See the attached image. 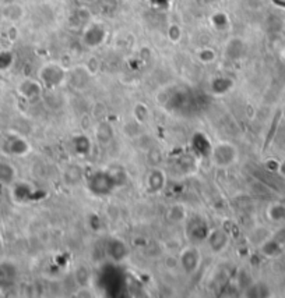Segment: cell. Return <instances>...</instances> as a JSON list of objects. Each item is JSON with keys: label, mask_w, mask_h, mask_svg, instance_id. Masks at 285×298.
<instances>
[{"label": "cell", "mask_w": 285, "mask_h": 298, "mask_svg": "<svg viewBox=\"0 0 285 298\" xmlns=\"http://www.w3.org/2000/svg\"><path fill=\"white\" fill-rule=\"evenodd\" d=\"M18 91L22 96H26L27 99H34L41 95V85L35 83V81H30L27 79L24 81L20 87H18Z\"/></svg>", "instance_id": "obj_11"}, {"label": "cell", "mask_w": 285, "mask_h": 298, "mask_svg": "<svg viewBox=\"0 0 285 298\" xmlns=\"http://www.w3.org/2000/svg\"><path fill=\"white\" fill-rule=\"evenodd\" d=\"M199 58L203 63H211L212 60L216 59V53L211 49H203L200 53H199Z\"/></svg>", "instance_id": "obj_17"}, {"label": "cell", "mask_w": 285, "mask_h": 298, "mask_svg": "<svg viewBox=\"0 0 285 298\" xmlns=\"http://www.w3.org/2000/svg\"><path fill=\"white\" fill-rule=\"evenodd\" d=\"M167 181V176L161 169H154L147 177V187L151 193H159L162 191Z\"/></svg>", "instance_id": "obj_8"}, {"label": "cell", "mask_w": 285, "mask_h": 298, "mask_svg": "<svg viewBox=\"0 0 285 298\" xmlns=\"http://www.w3.org/2000/svg\"><path fill=\"white\" fill-rule=\"evenodd\" d=\"M192 147H193V151L196 152V155L200 157H208L211 155L212 145L208 141L204 134L201 132H196L193 138H192Z\"/></svg>", "instance_id": "obj_6"}, {"label": "cell", "mask_w": 285, "mask_h": 298, "mask_svg": "<svg viewBox=\"0 0 285 298\" xmlns=\"http://www.w3.org/2000/svg\"><path fill=\"white\" fill-rule=\"evenodd\" d=\"M187 231H189L190 238L203 241L207 238V235L210 233V229L207 227V225L203 220L195 219L189 226H187Z\"/></svg>", "instance_id": "obj_9"}, {"label": "cell", "mask_w": 285, "mask_h": 298, "mask_svg": "<svg viewBox=\"0 0 285 298\" xmlns=\"http://www.w3.org/2000/svg\"><path fill=\"white\" fill-rule=\"evenodd\" d=\"M106 254L113 261H122L127 254L126 246L119 240H111L106 246Z\"/></svg>", "instance_id": "obj_10"}, {"label": "cell", "mask_w": 285, "mask_h": 298, "mask_svg": "<svg viewBox=\"0 0 285 298\" xmlns=\"http://www.w3.org/2000/svg\"><path fill=\"white\" fill-rule=\"evenodd\" d=\"M112 137H113V131H112L111 124L102 123V124L97 127V138H98V141L105 144V142L111 141Z\"/></svg>", "instance_id": "obj_16"}, {"label": "cell", "mask_w": 285, "mask_h": 298, "mask_svg": "<svg viewBox=\"0 0 285 298\" xmlns=\"http://www.w3.org/2000/svg\"><path fill=\"white\" fill-rule=\"evenodd\" d=\"M206 240L212 252H221L227 248L228 242H229V234L221 227H217V229L210 230Z\"/></svg>", "instance_id": "obj_5"}, {"label": "cell", "mask_w": 285, "mask_h": 298, "mask_svg": "<svg viewBox=\"0 0 285 298\" xmlns=\"http://www.w3.org/2000/svg\"><path fill=\"white\" fill-rule=\"evenodd\" d=\"M117 187V178L113 173L97 172L88 180V189L95 195H108Z\"/></svg>", "instance_id": "obj_1"}, {"label": "cell", "mask_w": 285, "mask_h": 298, "mask_svg": "<svg viewBox=\"0 0 285 298\" xmlns=\"http://www.w3.org/2000/svg\"><path fill=\"white\" fill-rule=\"evenodd\" d=\"M105 39V30L100 24H92L84 32V43L88 46H98Z\"/></svg>", "instance_id": "obj_7"}, {"label": "cell", "mask_w": 285, "mask_h": 298, "mask_svg": "<svg viewBox=\"0 0 285 298\" xmlns=\"http://www.w3.org/2000/svg\"><path fill=\"white\" fill-rule=\"evenodd\" d=\"M214 163L220 168H227L236 160V151L235 147L228 142H220L216 147H212L211 155H210Z\"/></svg>", "instance_id": "obj_2"}, {"label": "cell", "mask_w": 285, "mask_h": 298, "mask_svg": "<svg viewBox=\"0 0 285 298\" xmlns=\"http://www.w3.org/2000/svg\"><path fill=\"white\" fill-rule=\"evenodd\" d=\"M16 178V170L14 168L6 162H0V183L10 184Z\"/></svg>", "instance_id": "obj_12"}, {"label": "cell", "mask_w": 285, "mask_h": 298, "mask_svg": "<svg viewBox=\"0 0 285 298\" xmlns=\"http://www.w3.org/2000/svg\"><path fill=\"white\" fill-rule=\"evenodd\" d=\"M232 88V81L228 78H216L212 79L211 89L214 94H227Z\"/></svg>", "instance_id": "obj_15"}, {"label": "cell", "mask_w": 285, "mask_h": 298, "mask_svg": "<svg viewBox=\"0 0 285 298\" xmlns=\"http://www.w3.org/2000/svg\"><path fill=\"white\" fill-rule=\"evenodd\" d=\"M80 2H84V3H92L95 0H80Z\"/></svg>", "instance_id": "obj_18"}, {"label": "cell", "mask_w": 285, "mask_h": 298, "mask_svg": "<svg viewBox=\"0 0 285 298\" xmlns=\"http://www.w3.org/2000/svg\"><path fill=\"white\" fill-rule=\"evenodd\" d=\"M41 79L48 87H58L63 83L64 79V70L59 67L58 64H49L46 67L41 70Z\"/></svg>", "instance_id": "obj_4"}, {"label": "cell", "mask_w": 285, "mask_h": 298, "mask_svg": "<svg viewBox=\"0 0 285 298\" xmlns=\"http://www.w3.org/2000/svg\"><path fill=\"white\" fill-rule=\"evenodd\" d=\"M201 254L196 247H187L180 254V266L186 273H193L200 266Z\"/></svg>", "instance_id": "obj_3"}, {"label": "cell", "mask_w": 285, "mask_h": 298, "mask_svg": "<svg viewBox=\"0 0 285 298\" xmlns=\"http://www.w3.org/2000/svg\"><path fill=\"white\" fill-rule=\"evenodd\" d=\"M74 149L80 155H87L91 151V142L85 136H76L73 140Z\"/></svg>", "instance_id": "obj_13"}, {"label": "cell", "mask_w": 285, "mask_h": 298, "mask_svg": "<svg viewBox=\"0 0 285 298\" xmlns=\"http://www.w3.org/2000/svg\"><path fill=\"white\" fill-rule=\"evenodd\" d=\"M9 151L14 155H24L27 152L30 151V147L24 140L21 138H11L10 142H9Z\"/></svg>", "instance_id": "obj_14"}]
</instances>
